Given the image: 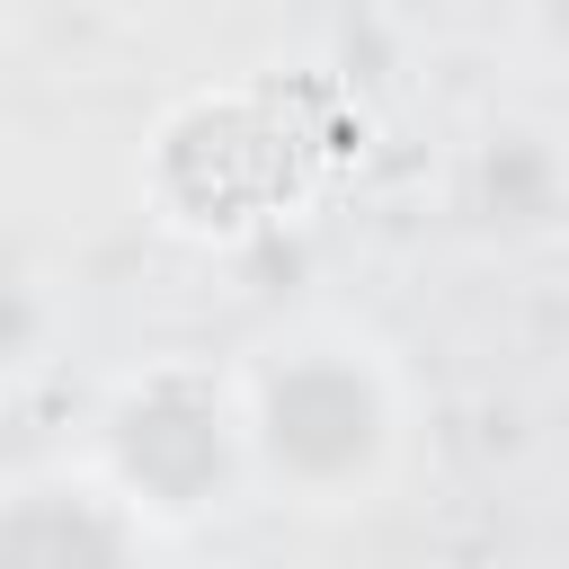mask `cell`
Segmentation results:
<instances>
[{
    "label": "cell",
    "instance_id": "7a4b0ae2",
    "mask_svg": "<svg viewBox=\"0 0 569 569\" xmlns=\"http://www.w3.org/2000/svg\"><path fill=\"white\" fill-rule=\"evenodd\" d=\"M89 480L133 525H196L204 507H222V489L249 480L231 373H204V365L124 373L107 418H98V471Z\"/></svg>",
    "mask_w": 569,
    "mask_h": 569
},
{
    "label": "cell",
    "instance_id": "6da1fadb",
    "mask_svg": "<svg viewBox=\"0 0 569 569\" xmlns=\"http://www.w3.org/2000/svg\"><path fill=\"white\" fill-rule=\"evenodd\" d=\"M240 462L293 507H373L409 445V391L382 356V338L347 320H293L276 329L240 373Z\"/></svg>",
    "mask_w": 569,
    "mask_h": 569
},
{
    "label": "cell",
    "instance_id": "3957f363",
    "mask_svg": "<svg viewBox=\"0 0 569 569\" xmlns=\"http://www.w3.org/2000/svg\"><path fill=\"white\" fill-rule=\"evenodd\" d=\"M0 569H142V525L80 471L0 498Z\"/></svg>",
    "mask_w": 569,
    "mask_h": 569
},
{
    "label": "cell",
    "instance_id": "277c9868",
    "mask_svg": "<svg viewBox=\"0 0 569 569\" xmlns=\"http://www.w3.org/2000/svg\"><path fill=\"white\" fill-rule=\"evenodd\" d=\"M471 213L498 240H542L560 222V151L542 124H498L471 151Z\"/></svg>",
    "mask_w": 569,
    "mask_h": 569
}]
</instances>
